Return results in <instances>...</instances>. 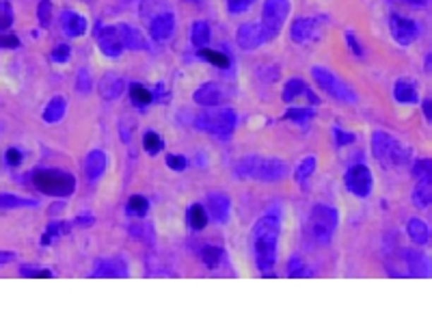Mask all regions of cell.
<instances>
[{"label": "cell", "instance_id": "44", "mask_svg": "<svg viewBox=\"0 0 432 322\" xmlns=\"http://www.w3.org/2000/svg\"><path fill=\"white\" fill-rule=\"evenodd\" d=\"M346 44H348L350 52H352L356 59H361V56H364V46H361V42L356 40V35H354L352 30H346Z\"/></svg>", "mask_w": 432, "mask_h": 322}, {"label": "cell", "instance_id": "36", "mask_svg": "<svg viewBox=\"0 0 432 322\" xmlns=\"http://www.w3.org/2000/svg\"><path fill=\"white\" fill-rule=\"evenodd\" d=\"M413 175L417 182H432V160L421 158L413 165Z\"/></svg>", "mask_w": 432, "mask_h": 322}, {"label": "cell", "instance_id": "50", "mask_svg": "<svg viewBox=\"0 0 432 322\" xmlns=\"http://www.w3.org/2000/svg\"><path fill=\"white\" fill-rule=\"evenodd\" d=\"M0 48L16 50V48H20V40L16 37V35H3V37H0Z\"/></svg>", "mask_w": 432, "mask_h": 322}, {"label": "cell", "instance_id": "38", "mask_svg": "<svg viewBox=\"0 0 432 322\" xmlns=\"http://www.w3.org/2000/svg\"><path fill=\"white\" fill-rule=\"evenodd\" d=\"M313 169H316V156H307V158H303L301 162H299V167H296V171H294V180L299 182V184H303L307 177L313 173Z\"/></svg>", "mask_w": 432, "mask_h": 322}, {"label": "cell", "instance_id": "43", "mask_svg": "<svg viewBox=\"0 0 432 322\" xmlns=\"http://www.w3.org/2000/svg\"><path fill=\"white\" fill-rule=\"evenodd\" d=\"M333 134H335V143H337V148H346V145H350V143H354L356 141V134H352V132H346V130H342V128H333Z\"/></svg>", "mask_w": 432, "mask_h": 322}, {"label": "cell", "instance_id": "46", "mask_svg": "<svg viewBox=\"0 0 432 322\" xmlns=\"http://www.w3.org/2000/svg\"><path fill=\"white\" fill-rule=\"evenodd\" d=\"M253 3L256 0H227V9L232 16H238V13H244Z\"/></svg>", "mask_w": 432, "mask_h": 322}, {"label": "cell", "instance_id": "53", "mask_svg": "<svg viewBox=\"0 0 432 322\" xmlns=\"http://www.w3.org/2000/svg\"><path fill=\"white\" fill-rule=\"evenodd\" d=\"M154 97H156V100H158L160 104H167V102H169V93L164 91V87H162V85H158V87H156V91H154Z\"/></svg>", "mask_w": 432, "mask_h": 322}, {"label": "cell", "instance_id": "2", "mask_svg": "<svg viewBox=\"0 0 432 322\" xmlns=\"http://www.w3.org/2000/svg\"><path fill=\"white\" fill-rule=\"evenodd\" d=\"M287 162L279 158H264L258 154L244 156L236 162L234 173L242 180H258V182H279L287 175Z\"/></svg>", "mask_w": 432, "mask_h": 322}, {"label": "cell", "instance_id": "45", "mask_svg": "<svg viewBox=\"0 0 432 322\" xmlns=\"http://www.w3.org/2000/svg\"><path fill=\"white\" fill-rule=\"evenodd\" d=\"M287 273H290V277H307V275H311V273L307 270V266H305L299 258H292V260H290V264H287Z\"/></svg>", "mask_w": 432, "mask_h": 322}, {"label": "cell", "instance_id": "27", "mask_svg": "<svg viewBox=\"0 0 432 322\" xmlns=\"http://www.w3.org/2000/svg\"><path fill=\"white\" fill-rule=\"evenodd\" d=\"M191 42H193V46H195L197 50H199V48H208V44H210V24H208V22H203V20L193 22Z\"/></svg>", "mask_w": 432, "mask_h": 322}, {"label": "cell", "instance_id": "23", "mask_svg": "<svg viewBox=\"0 0 432 322\" xmlns=\"http://www.w3.org/2000/svg\"><path fill=\"white\" fill-rule=\"evenodd\" d=\"M119 28V35H121V42H124V48L128 50H134V52H140V50H148V40L143 37V32L130 24H117Z\"/></svg>", "mask_w": 432, "mask_h": 322}, {"label": "cell", "instance_id": "48", "mask_svg": "<svg viewBox=\"0 0 432 322\" xmlns=\"http://www.w3.org/2000/svg\"><path fill=\"white\" fill-rule=\"evenodd\" d=\"M69 54H71V48H69L67 44H59V46L52 50V61H56V63H65V61L69 59Z\"/></svg>", "mask_w": 432, "mask_h": 322}, {"label": "cell", "instance_id": "37", "mask_svg": "<svg viewBox=\"0 0 432 322\" xmlns=\"http://www.w3.org/2000/svg\"><path fill=\"white\" fill-rule=\"evenodd\" d=\"M143 148H145V152L150 156H156L162 150V138L158 136V132L148 130L145 134H143Z\"/></svg>", "mask_w": 432, "mask_h": 322}, {"label": "cell", "instance_id": "1", "mask_svg": "<svg viewBox=\"0 0 432 322\" xmlns=\"http://www.w3.org/2000/svg\"><path fill=\"white\" fill-rule=\"evenodd\" d=\"M279 234H281V221L277 212H268L264 217H260L253 229H251V246H253L256 264L264 277H270L275 273Z\"/></svg>", "mask_w": 432, "mask_h": 322}, {"label": "cell", "instance_id": "29", "mask_svg": "<svg viewBox=\"0 0 432 322\" xmlns=\"http://www.w3.org/2000/svg\"><path fill=\"white\" fill-rule=\"evenodd\" d=\"M413 203L417 208H428L432 205V182H417L413 195H411Z\"/></svg>", "mask_w": 432, "mask_h": 322}, {"label": "cell", "instance_id": "3", "mask_svg": "<svg viewBox=\"0 0 432 322\" xmlns=\"http://www.w3.org/2000/svg\"><path fill=\"white\" fill-rule=\"evenodd\" d=\"M372 154L385 169H398L411 160V150L389 132L380 130L372 134Z\"/></svg>", "mask_w": 432, "mask_h": 322}, {"label": "cell", "instance_id": "17", "mask_svg": "<svg viewBox=\"0 0 432 322\" xmlns=\"http://www.w3.org/2000/svg\"><path fill=\"white\" fill-rule=\"evenodd\" d=\"M126 89V80L119 76V74H113V71H108V74H104L97 83V91L100 95L106 100V102H111V100H117Z\"/></svg>", "mask_w": 432, "mask_h": 322}, {"label": "cell", "instance_id": "41", "mask_svg": "<svg viewBox=\"0 0 432 322\" xmlns=\"http://www.w3.org/2000/svg\"><path fill=\"white\" fill-rule=\"evenodd\" d=\"M93 89V80H91V74L83 67L78 69V78H76V91L78 93H89Z\"/></svg>", "mask_w": 432, "mask_h": 322}, {"label": "cell", "instance_id": "34", "mask_svg": "<svg viewBox=\"0 0 432 322\" xmlns=\"http://www.w3.org/2000/svg\"><path fill=\"white\" fill-rule=\"evenodd\" d=\"M35 205H37V201H35V199L0 193V208H35Z\"/></svg>", "mask_w": 432, "mask_h": 322}, {"label": "cell", "instance_id": "42", "mask_svg": "<svg viewBox=\"0 0 432 322\" xmlns=\"http://www.w3.org/2000/svg\"><path fill=\"white\" fill-rule=\"evenodd\" d=\"M37 18L42 26H50V18H52V3L50 0H42L37 7Z\"/></svg>", "mask_w": 432, "mask_h": 322}, {"label": "cell", "instance_id": "51", "mask_svg": "<svg viewBox=\"0 0 432 322\" xmlns=\"http://www.w3.org/2000/svg\"><path fill=\"white\" fill-rule=\"evenodd\" d=\"M22 277H52V273L50 270H46V268H37V270H32V268H22V273H20Z\"/></svg>", "mask_w": 432, "mask_h": 322}, {"label": "cell", "instance_id": "30", "mask_svg": "<svg viewBox=\"0 0 432 322\" xmlns=\"http://www.w3.org/2000/svg\"><path fill=\"white\" fill-rule=\"evenodd\" d=\"M188 225L195 229V232H201L205 225H208V210L199 203L191 205L188 208Z\"/></svg>", "mask_w": 432, "mask_h": 322}, {"label": "cell", "instance_id": "7", "mask_svg": "<svg viewBox=\"0 0 432 322\" xmlns=\"http://www.w3.org/2000/svg\"><path fill=\"white\" fill-rule=\"evenodd\" d=\"M311 76H313L316 85H318L324 93H329L335 102L356 104V93H354L337 74H333L331 69L322 67V65H316V67H311Z\"/></svg>", "mask_w": 432, "mask_h": 322}, {"label": "cell", "instance_id": "6", "mask_svg": "<svg viewBox=\"0 0 432 322\" xmlns=\"http://www.w3.org/2000/svg\"><path fill=\"white\" fill-rule=\"evenodd\" d=\"M340 225V212L337 208L329 203H318L311 210L309 217V227L318 244H329L335 236V229Z\"/></svg>", "mask_w": 432, "mask_h": 322}, {"label": "cell", "instance_id": "20", "mask_svg": "<svg viewBox=\"0 0 432 322\" xmlns=\"http://www.w3.org/2000/svg\"><path fill=\"white\" fill-rule=\"evenodd\" d=\"M91 277H128V264L121 258H108L100 260L93 266Z\"/></svg>", "mask_w": 432, "mask_h": 322}, {"label": "cell", "instance_id": "21", "mask_svg": "<svg viewBox=\"0 0 432 322\" xmlns=\"http://www.w3.org/2000/svg\"><path fill=\"white\" fill-rule=\"evenodd\" d=\"M61 26L67 37H83L87 32V20L78 11H71V9L61 13Z\"/></svg>", "mask_w": 432, "mask_h": 322}, {"label": "cell", "instance_id": "25", "mask_svg": "<svg viewBox=\"0 0 432 322\" xmlns=\"http://www.w3.org/2000/svg\"><path fill=\"white\" fill-rule=\"evenodd\" d=\"M65 111H67V100L63 95H54L44 109L42 117L46 124H59L65 117Z\"/></svg>", "mask_w": 432, "mask_h": 322}, {"label": "cell", "instance_id": "40", "mask_svg": "<svg viewBox=\"0 0 432 322\" xmlns=\"http://www.w3.org/2000/svg\"><path fill=\"white\" fill-rule=\"evenodd\" d=\"M11 24H13V7L7 0H0V32L9 30Z\"/></svg>", "mask_w": 432, "mask_h": 322}, {"label": "cell", "instance_id": "4", "mask_svg": "<svg viewBox=\"0 0 432 322\" xmlns=\"http://www.w3.org/2000/svg\"><path fill=\"white\" fill-rule=\"evenodd\" d=\"M195 128L201 132H208L221 141H227L236 128V111L234 109H221V106H212L203 111L195 119Z\"/></svg>", "mask_w": 432, "mask_h": 322}, {"label": "cell", "instance_id": "5", "mask_svg": "<svg viewBox=\"0 0 432 322\" xmlns=\"http://www.w3.org/2000/svg\"><path fill=\"white\" fill-rule=\"evenodd\" d=\"M32 184L44 195L50 197H69L76 191V177L56 169H40L32 173Z\"/></svg>", "mask_w": 432, "mask_h": 322}, {"label": "cell", "instance_id": "39", "mask_svg": "<svg viewBox=\"0 0 432 322\" xmlns=\"http://www.w3.org/2000/svg\"><path fill=\"white\" fill-rule=\"evenodd\" d=\"M287 121H294L299 126H305L313 119V111L311 109H290L285 115H283Z\"/></svg>", "mask_w": 432, "mask_h": 322}, {"label": "cell", "instance_id": "8", "mask_svg": "<svg viewBox=\"0 0 432 322\" xmlns=\"http://www.w3.org/2000/svg\"><path fill=\"white\" fill-rule=\"evenodd\" d=\"M290 9H292L290 0H264L260 26H262L266 44L279 37L287 16H290Z\"/></svg>", "mask_w": 432, "mask_h": 322}, {"label": "cell", "instance_id": "33", "mask_svg": "<svg viewBox=\"0 0 432 322\" xmlns=\"http://www.w3.org/2000/svg\"><path fill=\"white\" fill-rule=\"evenodd\" d=\"M199 258H201V262L208 266V268H219V264H221V260H223V251L219 246H203L201 249V254H199Z\"/></svg>", "mask_w": 432, "mask_h": 322}, {"label": "cell", "instance_id": "11", "mask_svg": "<svg viewBox=\"0 0 432 322\" xmlns=\"http://www.w3.org/2000/svg\"><path fill=\"white\" fill-rule=\"evenodd\" d=\"M320 35H322L320 18H299V20H294V24L290 28V37H292L294 44L316 42Z\"/></svg>", "mask_w": 432, "mask_h": 322}, {"label": "cell", "instance_id": "18", "mask_svg": "<svg viewBox=\"0 0 432 322\" xmlns=\"http://www.w3.org/2000/svg\"><path fill=\"white\" fill-rule=\"evenodd\" d=\"M404 262L409 266V273L413 277H432V260L426 254L413 251V249H407L404 251Z\"/></svg>", "mask_w": 432, "mask_h": 322}, {"label": "cell", "instance_id": "54", "mask_svg": "<svg viewBox=\"0 0 432 322\" xmlns=\"http://www.w3.org/2000/svg\"><path fill=\"white\" fill-rule=\"evenodd\" d=\"M91 223H93V217H91V214H83V217L74 219V225H78V227H89Z\"/></svg>", "mask_w": 432, "mask_h": 322}, {"label": "cell", "instance_id": "22", "mask_svg": "<svg viewBox=\"0 0 432 322\" xmlns=\"http://www.w3.org/2000/svg\"><path fill=\"white\" fill-rule=\"evenodd\" d=\"M393 97L400 104H417L419 102V89L413 78H398L393 85Z\"/></svg>", "mask_w": 432, "mask_h": 322}, {"label": "cell", "instance_id": "9", "mask_svg": "<svg viewBox=\"0 0 432 322\" xmlns=\"http://www.w3.org/2000/svg\"><path fill=\"white\" fill-rule=\"evenodd\" d=\"M344 182H346L348 193H352L354 197H361V199H366L374 189L372 171L366 165H352L344 175Z\"/></svg>", "mask_w": 432, "mask_h": 322}, {"label": "cell", "instance_id": "32", "mask_svg": "<svg viewBox=\"0 0 432 322\" xmlns=\"http://www.w3.org/2000/svg\"><path fill=\"white\" fill-rule=\"evenodd\" d=\"M150 210V201L145 197H140V195H132L126 203V212L130 214V217H145Z\"/></svg>", "mask_w": 432, "mask_h": 322}, {"label": "cell", "instance_id": "19", "mask_svg": "<svg viewBox=\"0 0 432 322\" xmlns=\"http://www.w3.org/2000/svg\"><path fill=\"white\" fill-rule=\"evenodd\" d=\"M299 95H305L311 104H320V97L301 80V78H290V80H285V87H283V102H294Z\"/></svg>", "mask_w": 432, "mask_h": 322}, {"label": "cell", "instance_id": "31", "mask_svg": "<svg viewBox=\"0 0 432 322\" xmlns=\"http://www.w3.org/2000/svg\"><path fill=\"white\" fill-rule=\"evenodd\" d=\"M199 56L203 61H208L210 65L219 67V69H227L229 67V56L219 52V50H212V48H199Z\"/></svg>", "mask_w": 432, "mask_h": 322}, {"label": "cell", "instance_id": "13", "mask_svg": "<svg viewBox=\"0 0 432 322\" xmlns=\"http://www.w3.org/2000/svg\"><path fill=\"white\" fill-rule=\"evenodd\" d=\"M236 42H238V46L244 48V50H258L262 44H266L260 22H246V24H242V26L238 28Z\"/></svg>", "mask_w": 432, "mask_h": 322}, {"label": "cell", "instance_id": "10", "mask_svg": "<svg viewBox=\"0 0 432 322\" xmlns=\"http://www.w3.org/2000/svg\"><path fill=\"white\" fill-rule=\"evenodd\" d=\"M389 30H391V37L404 48L411 46L419 37L417 22L407 18V16H400V13H391L389 16Z\"/></svg>", "mask_w": 432, "mask_h": 322}, {"label": "cell", "instance_id": "57", "mask_svg": "<svg viewBox=\"0 0 432 322\" xmlns=\"http://www.w3.org/2000/svg\"><path fill=\"white\" fill-rule=\"evenodd\" d=\"M428 69H432V54L428 56Z\"/></svg>", "mask_w": 432, "mask_h": 322}, {"label": "cell", "instance_id": "16", "mask_svg": "<svg viewBox=\"0 0 432 322\" xmlns=\"http://www.w3.org/2000/svg\"><path fill=\"white\" fill-rule=\"evenodd\" d=\"M193 100L197 104L205 106V109H212V106H221L225 102V93L216 83H205L193 93Z\"/></svg>", "mask_w": 432, "mask_h": 322}, {"label": "cell", "instance_id": "49", "mask_svg": "<svg viewBox=\"0 0 432 322\" xmlns=\"http://www.w3.org/2000/svg\"><path fill=\"white\" fill-rule=\"evenodd\" d=\"M22 158H24V154H22V150H18V148H9L7 154H5V160H7L11 167H18V165L22 162Z\"/></svg>", "mask_w": 432, "mask_h": 322}, {"label": "cell", "instance_id": "26", "mask_svg": "<svg viewBox=\"0 0 432 322\" xmlns=\"http://www.w3.org/2000/svg\"><path fill=\"white\" fill-rule=\"evenodd\" d=\"M407 232H409V236H411V240H413L415 244H428V242H430V236H432L428 223L421 221V219H417V217H415V219H409Z\"/></svg>", "mask_w": 432, "mask_h": 322}, {"label": "cell", "instance_id": "56", "mask_svg": "<svg viewBox=\"0 0 432 322\" xmlns=\"http://www.w3.org/2000/svg\"><path fill=\"white\" fill-rule=\"evenodd\" d=\"M400 3H407V5H415V7H421V5H426V0H400Z\"/></svg>", "mask_w": 432, "mask_h": 322}, {"label": "cell", "instance_id": "24", "mask_svg": "<svg viewBox=\"0 0 432 322\" xmlns=\"http://www.w3.org/2000/svg\"><path fill=\"white\" fill-rule=\"evenodd\" d=\"M106 171V154L102 150H91L85 158V175L89 182H97Z\"/></svg>", "mask_w": 432, "mask_h": 322}, {"label": "cell", "instance_id": "55", "mask_svg": "<svg viewBox=\"0 0 432 322\" xmlns=\"http://www.w3.org/2000/svg\"><path fill=\"white\" fill-rule=\"evenodd\" d=\"M13 258H16V254H11V251H0V266L9 264V262H11Z\"/></svg>", "mask_w": 432, "mask_h": 322}, {"label": "cell", "instance_id": "12", "mask_svg": "<svg viewBox=\"0 0 432 322\" xmlns=\"http://www.w3.org/2000/svg\"><path fill=\"white\" fill-rule=\"evenodd\" d=\"M97 32V44H100V50L104 56L108 59H117L121 56V52L126 50L124 48V42H121V35H119V28L117 26H104Z\"/></svg>", "mask_w": 432, "mask_h": 322}, {"label": "cell", "instance_id": "52", "mask_svg": "<svg viewBox=\"0 0 432 322\" xmlns=\"http://www.w3.org/2000/svg\"><path fill=\"white\" fill-rule=\"evenodd\" d=\"M421 111H424V117L432 124V100H430V97H424V102H421Z\"/></svg>", "mask_w": 432, "mask_h": 322}, {"label": "cell", "instance_id": "35", "mask_svg": "<svg viewBox=\"0 0 432 322\" xmlns=\"http://www.w3.org/2000/svg\"><path fill=\"white\" fill-rule=\"evenodd\" d=\"M130 100H132L134 104H138V106H148V104H152L154 93L148 91V87H143V85L134 83V85H130Z\"/></svg>", "mask_w": 432, "mask_h": 322}, {"label": "cell", "instance_id": "14", "mask_svg": "<svg viewBox=\"0 0 432 322\" xmlns=\"http://www.w3.org/2000/svg\"><path fill=\"white\" fill-rule=\"evenodd\" d=\"M175 30V16L171 11H160L158 16L152 18L150 22V35L154 42H169Z\"/></svg>", "mask_w": 432, "mask_h": 322}, {"label": "cell", "instance_id": "15", "mask_svg": "<svg viewBox=\"0 0 432 322\" xmlns=\"http://www.w3.org/2000/svg\"><path fill=\"white\" fill-rule=\"evenodd\" d=\"M205 210L216 223H221V225L227 223L229 221V212H232L229 197L223 195V193H210L208 199H205Z\"/></svg>", "mask_w": 432, "mask_h": 322}, {"label": "cell", "instance_id": "47", "mask_svg": "<svg viewBox=\"0 0 432 322\" xmlns=\"http://www.w3.org/2000/svg\"><path fill=\"white\" fill-rule=\"evenodd\" d=\"M167 165H169V169H173V171H184L188 162H186V158H184V156L169 154V156H167Z\"/></svg>", "mask_w": 432, "mask_h": 322}, {"label": "cell", "instance_id": "28", "mask_svg": "<svg viewBox=\"0 0 432 322\" xmlns=\"http://www.w3.org/2000/svg\"><path fill=\"white\" fill-rule=\"evenodd\" d=\"M71 225H74V223H71ZM71 225L65 223V221H52V223L48 225L46 234L42 236V244L48 246L52 240H56V238H61V236H67V234L71 232Z\"/></svg>", "mask_w": 432, "mask_h": 322}]
</instances>
